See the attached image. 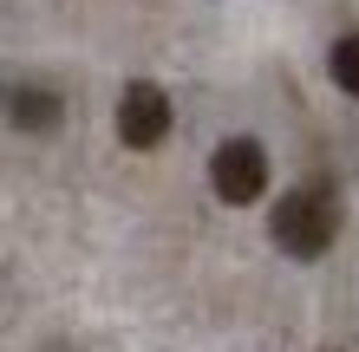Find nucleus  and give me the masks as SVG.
Listing matches in <instances>:
<instances>
[{"label":"nucleus","mask_w":359,"mask_h":352,"mask_svg":"<svg viewBox=\"0 0 359 352\" xmlns=\"http://www.w3.org/2000/svg\"><path fill=\"white\" fill-rule=\"evenodd\" d=\"M268 235L281 241V255H294V261H320L333 248V235H340V196H333V183L287 190L274 202V216H268Z\"/></svg>","instance_id":"obj_1"},{"label":"nucleus","mask_w":359,"mask_h":352,"mask_svg":"<svg viewBox=\"0 0 359 352\" xmlns=\"http://www.w3.org/2000/svg\"><path fill=\"white\" fill-rule=\"evenodd\" d=\"M209 190H216L229 209L262 202V190H268V150H262L255 137H229V143H216V157H209Z\"/></svg>","instance_id":"obj_2"},{"label":"nucleus","mask_w":359,"mask_h":352,"mask_svg":"<svg viewBox=\"0 0 359 352\" xmlns=\"http://www.w3.org/2000/svg\"><path fill=\"white\" fill-rule=\"evenodd\" d=\"M118 137L131 143V150H157V143L170 137V98H163V85H151V78H131V85H124Z\"/></svg>","instance_id":"obj_3"},{"label":"nucleus","mask_w":359,"mask_h":352,"mask_svg":"<svg viewBox=\"0 0 359 352\" xmlns=\"http://www.w3.org/2000/svg\"><path fill=\"white\" fill-rule=\"evenodd\" d=\"M59 111H66V105H59L46 85H7V118L20 124V131H53Z\"/></svg>","instance_id":"obj_4"},{"label":"nucleus","mask_w":359,"mask_h":352,"mask_svg":"<svg viewBox=\"0 0 359 352\" xmlns=\"http://www.w3.org/2000/svg\"><path fill=\"white\" fill-rule=\"evenodd\" d=\"M327 72H333V85H340L346 98H359V33L333 39V52H327Z\"/></svg>","instance_id":"obj_5"}]
</instances>
